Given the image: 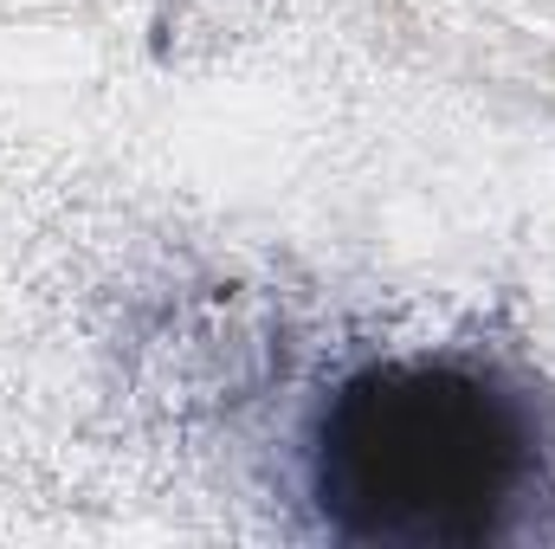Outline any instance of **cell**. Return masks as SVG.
Instances as JSON below:
<instances>
[{
  "mask_svg": "<svg viewBox=\"0 0 555 549\" xmlns=\"http://www.w3.org/2000/svg\"><path fill=\"white\" fill-rule=\"evenodd\" d=\"M304 498L356 549L530 544L555 505L550 408L472 349L369 356L310 413Z\"/></svg>",
  "mask_w": 555,
  "mask_h": 549,
  "instance_id": "cell-1",
  "label": "cell"
}]
</instances>
